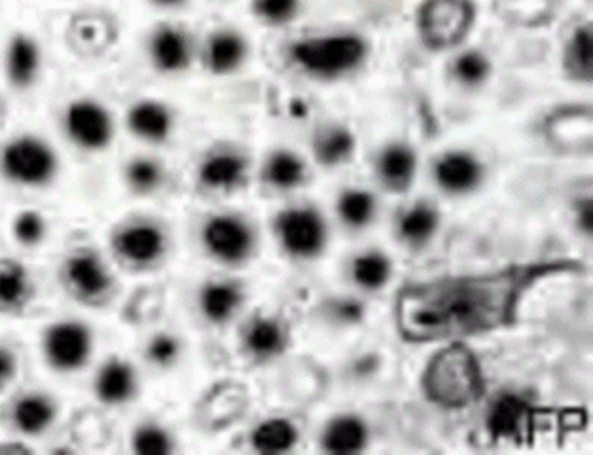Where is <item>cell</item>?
Here are the masks:
<instances>
[{
  "mask_svg": "<svg viewBox=\"0 0 593 455\" xmlns=\"http://www.w3.org/2000/svg\"><path fill=\"white\" fill-rule=\"evenodd\" d=\"M477 20L472 0H427L419 8L418 27L423 45L447 50L462 42Z\"/></svg>",
  "mask_w": 593,
  "mask_h": 455,
  "instance_id": "5",
  "label": "cell"
},
{
  "mask_svg": "<svg viewBox=\"0 0 593 455\" xmlns=\"http://www.w3.org/2000/svg\"><path fill=\"white\" fill-rule=\"evenodd\" d=\"M434 181L442 190L465 196L477 190L484 181V165L469 152H447L434 163Z\"/></svg>",
  "mask_w": 593,
  "mask_h": 455,
  "instance_id": "13",
  "label": "cell"
},
{
  "mask_svg": "<svg viewBox=\"0 0 593 455\" xmlns=\"http://www.w3.org/2000/svg\"><path fill=\"white\" fill-rule=\"evenodd\" d=\"M264 179L273 188L293 190L306 181V163L294 152L279 150L265 162Z\"/></svg>",
  "mask_w": 593,
  "mask_h": 455,
  "instance_id": "29",
  "label": "cell"
},
{
  "mask_svg": "<svg viewBox=\"0 0 593 455\" xmlns=\"http://www.w3.org/2000/svg\"><path fill=\"white\" fill-rule=\"evenodd\" d=\"M370 442V427L357 414H339L330 419L321 434V446L329 454H360Z\"/></svg>",
  "mask_w": 593,
  "mask_h": 455,
  "instance_id": "17",
  "label": "cell"
},
{
  "mask_svg": "<svg viewBox=\"0 0 593 455\" xmlns=\"http://www.w3.org/2000/svg\"><path fill=\"white\" fill-rule=\"evenodd\" d=\"M247 58V45L237 33L222 30L207 42V66L214 74L234 73Z\"/></svg>",
  "mask_w": 593,
  "mask_h": 455,
  "instance_id": "27",
  "label": "cell"
},
{
  "mask_svg": "<svg viewBox=\"0 0 593 455\" xmlns=\"http://www.w3.org/2000/svg\"><path fill=\"white\" fill-rule=\"evenodd\" d=\"M203 247L222 265L237 266L249 260L257 247L252 228L235 214H214L201 232Z\"/></svg>",
  "mask_w": 593,
  "mask_h": 455,
  "instance_id": "9",
  "label": "cell"
},
{
  "mask_svg": "<svg viewBox=\"0 0 593 455\" xmlns=\"http://www.w3.org/2000/svg\"><path fill=\"white\" fill-rule=\"evenodd\" d=\"M17 355L7 345H0V391L7 390L17 376Z\"/></svg>",
  "mask_w": 593,
  "mask_h": 455,
  "instance_id": "40",
  "label": "cell"
},
{
  "mask_svg": "<svg viewBox=\"0 0 593 455\" xmlns=\"http://www.w3.org/2000/svg\"><path fill=\"white\" fill-rule=\"evenodd\" d=\"M42 352L53 370L71 374L88 365L94 352V336L81 321H59L45 332Z\"/></svg>",
  "mask_w": 593,
  "mask_h": 455,
  "instance_id": "8",
  "label": "cell"
},
{
  "mask_svg": "<svg viewBox=\"0 0 593 455\" xmlns=\"http://www.w3.org/2000/svg\"><path fill=\"white\" fill-rule=\"evenodd\" d=\"M245 300L243 286L235 281L220 280L207 283L199 293V308L207 321L224 324L239 311Z\"/></svg>",
  "mask_w": 593,
  "mask_h": 455,
  "instance_id": "19",
  "label": "cell"
},
{
  "mask_svg": "<svg viewBox=\"0 0 593 455\" xmlns=\"http://www.w3.org/2000/svg\"><path fill=\"white\" fill-rule=\"evenodd\" d=\"M247 162L234 152L209 156L199 168L201 183L214 190H234L245 181Z\"/></svg>",
  "mask_w": 593,
  "mask_h": 455,
  "instance_id": "24",
  "label": "cell"
},
{
  "mask_svg": "<svg viewBox=\"0 0 593 455\" xmlns=\"http://www.w3.org/2000/svg\"><path fill=\"white\" fill-rule=\"evenodd\" d=\"M367 316V308L362 306V302L355 300V298H339V300L332 302L330 306V317L339 324L362 323V319Z\"/></svg>",
  "mask_w": 593,
  "mask_h": 455,
  "instance_id": "39",
  "label": "cell"
},
{
  "mask_svg": "<svg viewBox=\"0 0 593 455\" xmlns=\"http://www.w3.org/2000/svg\"><path fill=\"white\" fill-rule=\"evenodd\" d=\"M308 104L300 101V99H296V101L291 103V114H293V118H298V120H301V118L308 116Z\"/></svg>",
  "mask_w": 593,
  "mask_h": 455,
  "instance_id": "42",
  "label": "cell"
},
{
  "mask_svg": "<svg viewBox=\"0 0 593 455\" xmlns=\"http://www.w3.org/2000/svg\"><path fill=\"white\" fill-rule=\"evenodd\" d=\"M58 156L38 137L22 135L8 140L0 150V173L10 183L38 188L52 183L58 175Z\"/></svg>",
  "mask_w": 593,
  "mask_h": 455,
  "instance_id": "4",
  "label": "cell"
},
{
  "mask_svg": "<svg viewBox=\"0 0 593 455\" xmlns=\"http://www.w3.org/2000/svg\"><path fill=\"white\" fill-rule=\"evenodd\" d=\"M35 298L29 270L12 258H0V313L22 316Z\"/></svg>",
  "mask_w": 593,
  "mask_h": 455,
  "instance_id": "15",
  "label": "cell"
},
{
  "mask_svg": "<svg viewBox=\"0 0 593 455\" xmlns=\"http://www.w3.org/2000/svg\"><path fill=\"white\" fill-rule=\"evenodd\" d=\"M127 124H129V130L140 139L162 143L168 139V135L171 133L173 118L162 103L140 101L129 111Z\"/></svg>",
  "mask_w": 593,
  "mask_h": 455,
  "instance_id": "26",
  "label": "cell"
},
{
  "mask_svg": "<svg viewBox=\"0 0 593 455\" xmlns=\"http://www.w3.org/2000/svg\"><path fill=\"white\" fill-rule=\"evenodd\" d=\"M440 214L431 204L427 201H418L410 209H406L400 219H398V237L403 239L408 247L421 249L434 239V235L438 234Z\"/></svg>",
  "mask_w": 593,
  "mask_h": 455,
  "instance_id": "21",
  "label": "cell"
},
{
  "mask_svg": "<svg viewBox=\"0 0 593 455\" xmlns=\"http://www.w3.org/2000/svg\"><path fill=\"white\" fill-rule=\"evenodd\" d=\"M582 270L579 260L548 258L491 272L411 281L396 293V332L408 344H434L505 331L518 323L533 286Z\"/></svg>",
  "mask_w": 593,
  "mask_h": 455,
  "instance_id": "1",
  "label": "cell"
},
{
  "mask_svg": "<svg viewBox=\"0 0 593 455\" xmlns=\"http://www.w3.org/2000/svg\"><path fill=\"white\" fill-rule=\"evenodd\" d=\"M288 344L291 334L286 324L277 317H252L243 331V347L252 359H277L288 349Z\"/></svg>",
  "mask_w": 593,
  "mask_h": 455,
  "instance_id": "14",
  "label": "cell"
},
{
  "mask_svg": "<svg viewBox=\"0 0 593 455\" xmlns=\"http://www.w3.org/2000/svg\"><path fill=\"white\" fill-rule=\"evenodd\" d=\"M565 71L575 81L590 82L592 78V27L582 25L572 33L565 48Z\"/></svg>",
  "mask_w": 593,
  "mask_h": 455,
  "instance_id": "31",
  "label": "cell"
},
{
  "mask_svg": "<svg viewBox=\"0 0 593 455\" xmlns=\"http://www.w3.org/2000/svg\"><path fill=\"white\" fill-rule=\"evenodd\" d=\"M40 71V50L33 38L17 35L8 45L7 74L8 81L15 88H29L37 81Z\"/></svg>",
  "mask_w": 593,
  "mask_h": 455,
  "instance_id": "22",
  "label": "cell"
},
{
  "mask_svg": "<svg viewBox=\"0 0 593 455\" xmlns=\"http://www.w3.org/2000/svg\"><path fill=\"white\" fill-rule=\"evenodd\" d=\"M163 181V170L160 163L148 158H137L127 165V183L139 194L155 192Z\"/></svg>",
  "mask_w": 593,
  "mask_h": 455,
  "instance_id": "34",
  "label": "cell"
},
{
  "mask_svg": "<svg viewBox=\"0 0 593 455\" xmlns=\"http://www.w3.org/2000/svg\"><path fill=\"white\" fill-rule=\"evenodd\" d=\"M381 181L391 192H406L418 171L416 152L406 145H391L383 150L378 162Z\"/></svg>",
  "mask_w": 593,
  "mask_h": 455,
  "instance_id": "23",
  "label": "cell"
},
{
  "mask_svg": "<svg viewBox=\"0 0 593 455\" xmlns=\"http://www.w3.org/2000/svg\"><path fill=\"white\" fill-rule=\"evenodd\" d=\"M577 222H579L580 230L586 235H592L593 232V206L592 199L584 198L580 201L579 209H577Z\"/></svg>",
  "mask_w": 593,
  "mask_h": 455,
  "instance_id": "41",
  "label": "cell"
},
{
  "mask_svg": "<svg viewBox=\"0 0 593 455\" xmlns=\"http://www.w3.org/2000/svg\"><path fill=\"white\" fill-rule=\"evenodd\" d=\"M61 283L74 300L96 306L112 291V275L96 250L76 249L65 258L61 268Z\"/></svg>",
  "mask_w": 593,
  "mask_h": 455,
  "instance_id": "7",
  "label": "cell"
},
{
  "mask_svg": "<svg viewBox=\"0 0 593 455\" xmlns=\"http://www.w3.org/2000/svg\"><path fill=\"white\" fill-rule=\"evenodd\" d=\"M300 441V431L291 419L270 418L250 433V446L260 454H286Z\"/></svg>",
  "mask_w": 593,
  "mask_h": 455,
  "instance_id": "25",
  "label": "cell"
},
{
  "mask_svg": "<svg viewBox=\"0 0 593 455\" xmlns=\"http://www.w3.org/2000/svg\"><path fill=\"white\" fill-rule=\"evenodd\" d=\"M378 211L375 198L367 190H345L337 199V214L345 226L360 230L372 224Z\"/></svg>",
  "mask_w": 593,
  "mask_h": 455,
  "instance_id": "32",
  "label": "cell"
},
{
  "mask_svg": "<svg viewBox=\"0 0 593 455\" xmlns=\"http://www.w3.org/2000/svg\"><path fill=\"white\" fill-rule=\"evenodd\" d=\"M368 46L359 35H329L294 42L291 58L317 78H337L359 69L367 59Z\"/></svg>",
  "mask_w": 593,
  "mask_h": 455,
  "instance_id": "3",
  "label": "cell"
},
{
  "mask_svg": "<svg viewBox=\"0 0 593 455\" xmlns=\"http://www.w3.org/2000/svg\"><path fill=\"white\" fill-rule=\"evenodd\" d=\"M275 234L288 257L311 260L323 253L329 228L313 207H291L275 219Z\"/></svg>",
  "mask_w": 593,
  "mask_h": 455,
  "instance_id": "6",
  "label": "cell"
},
{
  "mask_svg": "<svg viewBox=\"0 0 593 455\" xmlns=\"http://www.w3.org/2000/svg\"><path fill=\"white\" fill-rule=\"evenodd\" d=\"M317 162L323 163L326 168H334L351 158L355 152V137L345 127H330L321 135H317L316 145Z\"/></svg>",
  "mask_w": 593,
  "mask_h": 455,
  "instance_id": "30",
  "label": "cell"
},
{
  "mask_svg": "<svg viewBox=\"0 0 593 455\" xmlns=\"http://www.w3.org/2000/svg\"><path fill=\"white\" fill-rule=\"evenodd\" d=\"M351 278L362 291L375 293L388 285L393 278V262L381 250L370 249L355 257L351 265Z\"/></svg>",
  "mask_w": 593,
  "mask_h": 455,
  "instance_id": "28",
  "label": "cell"
},
{
  "mask_svg": "<svg viewBox=\"0 0 593 455\" xmlns=\"http://www.w3.org/2000/svg\"><path fill=\"white\" fill-rule=\"evenodd\" d=\"M118 258L132 266H152L168 253V237L162 228L150 222H137L118 230L112 237Z\"/></svg>",
  "mask_w": 593,
  "mask_h": 455,
  "instance_id": "12",
  "label": "cell"
},
{
  "mask_svg": "<svg viewBox=\"0 0 593 455\" xmlns=\"http://www.w3.org/2000/svg\"><path fill=\"white\" fill-rule=\"evenodd\" d=\"M181 342L173 334L162 332L156 334L155 339H150L147 345V359L158 368H169L175 365L176 360L181 359Z\"/></svg>",
  "mask_w": 593,
  "mask_h": 455,
  "instance_id": "37",
  "label": "cell"
},
{
  "mask_svg": "<svg viewBox=\"0 0 593 455\" xmlns=\"http://www.w3.org/2000/svg\"><path fill=\"white\" fill-rule=\"evenodd\" d=\"M65 132L76 147L96 152L109 147L114 135V124L103 104L91 99H81L66 109Z\"/></svg>",
  "mask_w": 593,
  "mask_h": 455,
  "instance_id": "11",
  "label": "cell"
},
{
  "mask_svg": "<svg viewBox=\"0 0 593 455\" xmlns=\"http://www.w3.org/2000/svg\"><path fill=\"white\" fill-rule=\"evenodd\" d=\"M155 2L162 4V7H175V4H181L183 0H155Z\"/></svg>",
  "mask_w": 593,
  "mask_h": 455,
  "instance_id": "43",
  "label": "cell"
},
{
  "mask_svg": "<svg viewBox=\"0 0 593 455\" xmlns=\"http://www.w3.org/2000/svg\"><path fill=\"white\" fill-rule=\"evenodd\" d=\"M96 395L109 406L129 403L137 393V374L127 360L112 357L97 372Z\"/></svg>",
  "mask_w": 593,
  "mask_h": 455,
  "instance_id": "18",
  "label": "cell"
},
{
  "mask_svg": "<svg viewBox=\"0 0 593 455\" xmlns=\"http://www.w3.org/2000/svg\"><path fill=\"white\" fill-rule=\"evenodd\" d=\"M58 418V404L45 393H25L12 404L10 421L25 436L45 434Z\"/></svg>",
  "mask_w": 593,
  "mask_h": 455,
  "instance_id": "16",
  "label": "cell"
},
{
  "mask_svg": "<svg viewBox=\"0 0 593 455\" xmlns=\"http://www.w3.org/2000/svg\"><path fill=\"white\" fill-rule=\"evenodd\" d=\"M490 61L484 53L477 52V50L461 53L455 61V78L465 86H480L490 76Z\"/></svg>",
  "mask_w": 593,
  "mask_h": 455,
  "instance_id": "35",
  "label": "cell"
},
{
  "mask_svg": "<svg viewBox=\"0 0 593 455\" xmlns=\"http://www.w3.org/2000/svg\"><path fill=\"white\" fill-rule=\"evenodd\" d=\"M150 56L162 73H181L190 65V40L181 29L162 27L150 40Z\"/></svg>",
  "mask_w": 593,
  "mask_h": 455,
  "instance_id": "20",
  "label": "cell"
},
{
  "mask_svg": "<svg viewBox=\"0 0 593 455\" xmlns=\"http://www.w3.org/2000/svg\"><path fill=\"white\" fill-rule=\"evenodd\" d=\"M535 426V408L518 393H503L491 403L485 429L493 441L523 442Z\"/></svg>",
  "mask_w": 593,
  "mask_h": 455,
  "instance_id": "10",
  "label": "cell"
},
{
  "mask_svg": "<svg viewBox=\"0 0 593 455\" xmlns=\"http://www.w3.org/2000/svg\"><path fill=\"white\" fill-rule=\"evenodd\" d=\"M421 390L442 410H465L484 397L487 382L477 353L462 340H455L427 362Z\"/></svg>",
  "mask_w": 593,
  "mask_h": 455,
  "instance_id": "2",
  "label": "cell"
},
{
  "mask_svg": "<svg viewBox=\"0 0 593 455\" xmlns=\"http://www.w3.org/2000/svg\"><path fill=\"white\" fill-rule=\"evenodd\" d=\"M46 232H48V226H46L45 217L38 211H23L15 217L14 224H12L15 242L23 247H37L45 242Z\"/></svg>",
  "mask_w": 593,
  "mask_h": 455,
  "instance_id": "36",
  "label": "cell"
},
{
  "mask_svg": "<svg viewBox=\"0 0 593 455\" xmlns=\"http://www.w3.org/2000/svg\"><path fill=\"white\" fill-rule=\"evenodd\" d=\"M300 0H255L257 14L273 25L291 22L298 14Z\"/></svg>",
  "mask_w": 593,
  "mask_h": 455,
  "instance_id": "38",
  "label": "cell"
},
{
  "mask_svg": "<svg viewBox=\"0 0 593 455\" xmlns=\"http://www.w3.org/2000/svg\"><path fill=\"white\" fill-rule=\"evenodd\" d=\"M132 446L135 454L165 455L175 450L173 436L156 423H145L137 427L132 436Z\"/></svg>",
  "mask_w": 593,
  "mask_h": 455,
  "instance_id": "33",
  "label": "cell"
}]
</instances>
